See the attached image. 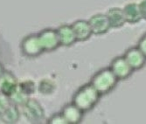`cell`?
<instances>
[{"label": "cell", "instance_id": "6da1fadb", "mask_svg": "<svg viewBox=\"0 0 146 124\" xmlns=\"http://www.w3.org/2000/svg\"><path fill=\"white\" fill-rule=\"evenodd\" d=\"M101 94L90 83L80 88L73 97V104L86 113L93 109L99 102Z\"/></svg>", "mask_w": 146, "mask_h": 124}, {"label": "cell", "instance_id": "7a4b0ae2", "mask_svg": "<svg viewBox=\"0 0 146 124\" xmlns=\"http://www.w3.org/2000/svg\"><path fill=\"white\" fill-rule=\"evenodd\" d=\"M119 80L110 67L102 68L92 77L89 83L102 96L110 93L117 86Z\"/></svg>", "mask_w": 146, "mask_h": 124}, {"label": "cell", "instance_id": "3957f363", "mask_svg": "<svg viewBox=\"0 0 146 124\" xmlns=\"http://www.w3.org/2000/svg\"><path fill=\"white\" fill-rule=\"evenodd\" d=\"M109 67L119 80H128L134 73V70L129 65L123 55L115 57L111 60Z\"/></svg>", "mask_w": 146, "mask_h": 124}, {"label": "cell", "instance_id": "277c9868", "mask_svg": "<svg viewBox=\"0 0 146 124\" xmlns=\"http://www.w3.org/2000/svg\"><path fill=\"white\" fill-rule=\"evenodd\" d=\"M123 57L134 71L140 70L146 64L145 55L139 50L137 46H133L127 49Z\"/></svg>", "mask_w": 146, "mask_h": 124}, {"label": "cell", "instance_id": "5b68a950", "mask_svg": "<svg viewBox=\"0 0 146 124\" xmlns=\"http://www.w3.org/2000/svg\"><path fill=\"white\" fill-rule=\"evenodd\" d=\"M93 34L95 35H103L107 33L110 29V23L106 14L99 13L92 16L88 20Z\"/></svg>", "mask_w": 146, "mask_h": 124}, {"label": "cell", "instance_id": "8992f818", "mask_svg": "<svg viewBox=\"0 0 146 124\" xmlns=\"http://www.w3.org/2000/svg\"><path fill=\"white\" fill-rule=\"evenodd\" d=\"M73 30L75 33L77 41H86L91 38L93 32L88 21L87 20H78L75 21L73 25Z\"/></svg>", "mask_w": 146, "mask_h": 124}, {"label": "cell", "instance_id": "52a82bcc", "mask_svg": "<svg viewBox=\"0 0 146 124\" xmlns=\"http://www.w3.org/2000/svg\"><path fill=\"white\" fill-rule=\"evenodd\" d=\"M22 48L23 52L28 56H37L44 50L38 37L35 36L26 38L22 43Z\"/></svg>", "mask_w": 146, "mask_h": 124}, {"label": "cell", "instance_id": "ba28073f", "mask_svg": "<svg viewBox=\"0 0 146 124\" xmlns=\"http://www.w3.org/2000/svg\"><path fill=\"white\" fill-rule=\"evenodd\" d=\"M84 112H82L79 107L75 105L69 104L66 106L62 111V116L67 123L71 124H77L80 123L82 120Z\"/></svg>", "mask_w": 146, "mask_h": 124}, {"label": "cell", "instance_id": "9c48e42d", "mask_svg": "<svg viewBox=\"0 0 146 124\" xmlns=\"http://www.w3.org/2000/svg\"><path fill=\"white\" fill-rule=\"evenodd\" d=\"M43 49L52 50L60 45V39L57 32L54 30H46L38 37Z\"/></svg>", "mask_w": 146, "mask_h": 124}, {"label": "cell", "instance_id": "30bf717a", "mask_svg": "<svg viewBox=\"0 0 146 124\" xmlns=\"http://www.w3.org/2000/svg\"><path fill=\"white\" fill-rule=\"evenodd\" d=\"M123 11L126 23L128 24L135 25L140 22L142 19L138 4L137 3H129L125 5L123 8Z\"/></svg>", "mask_w": 146, "mask_h": 124}, {"label": "cell", "instance_id": "8fae6325", "mask_svg": "<svg viewBox=\"0 0 146 124\" xmlns=\"http://www.w3.org/2000/svg\"><path fill=\"white\" fill-rule=\"evenodd\" d=\"M106 15H107L109 19L111 28L114 29L120 28V27L124 25V24H126V20L122 8L112 7L107 11Z\"/></svg>", "mask_w": 146, "mask_h": 124}, {"label": "cell", "instance_id": "7c38bea8", "mask_svg": "<svg viewBox=\"0 0 146 124\" xmlns=\"http://www.w3.org/2000/svg\"><path fill=\"white\" fill-rule=\"evenodd\" d=\"M57 33L60 39V44L63 46H71L77 41L72 25H65L60 26L57 31Z\"/></svg>", "mask_w": 146, "mask_h": 124}, {"label": "cell", "instance_id": "4fadbf2b", "mask_svg": "<svg viewBox=\"0 0 146 124\" xmlns=\"http://www.w3.org/2000/svg\"><path fill=\"white\" fill-rule=\"evenodd\" d=\"M137 46L139 48V50L145 55L146 57V32H144L142 37L139 38Z\"/></svg>", "mask_w": 146, "mask_h": 124}, {"label": "cell", "instance_id": "5bb4252c", "mask_svg": "<svg viewBox=\"0 0 146 124\" xmlns=\"http://www.w3.org/2000/svg\"><path fill=\"white\" fill-rule=\"evenodd\" d=\"M140 14L142 17V19L146 20V0H143L141 3L138 4Z\"/></svg>", "mask_w": 146, "mask_h": 124}]
</instances>
